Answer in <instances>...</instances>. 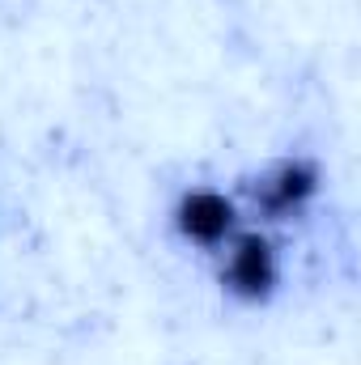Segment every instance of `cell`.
<instances>
[{
    "mask_svg": "<svg viewBox=\"0 0 361 365\" xmlns=\"http://www.w3.org/2000/svg\"><path fill=\"white\" fill-rule=\"evenodd\" d=\"M225 280L238 297H264L272 284H276V255L264 238L247 234L230 247V259H225Z\"/></svg>",
    "mask_w": 361,
    "mask_h": 365,
    "instance_id": "1",
    "label": "cell"
},
{
    "mask_svg": "<svg viewBox=\"0 0 361 365\" xmlns=\"http://www.w3.org/2000/svg\"><path fill=\"white\" fill-rule=\"evenodd\" d=\"M175 217H179L183 234L191 242H204V247H217L230 234V225H234V208L217 191H187Z\"/></svg>",
    "mask_w": 361,
    "mask_h": 365,
    "instance_id": "2",
    "label": "cell"
},
{
    "mask_svg": "<svg viewBox=\"0 0 361 365\" xmlns=\"http://www.w3.org/2000/svg\"><path fill=\"white\" fill-rule=\"evenodd\" d=\"M310 187H315V179H310L302 166H280L268 179V204L272 208H289V204H298L302 195H310Z\"/></svg>",
    "mask_w": 361,
    "mask_h": 365,
    "instance_id": "3",
    "label": "cell"
}]
</instances>
